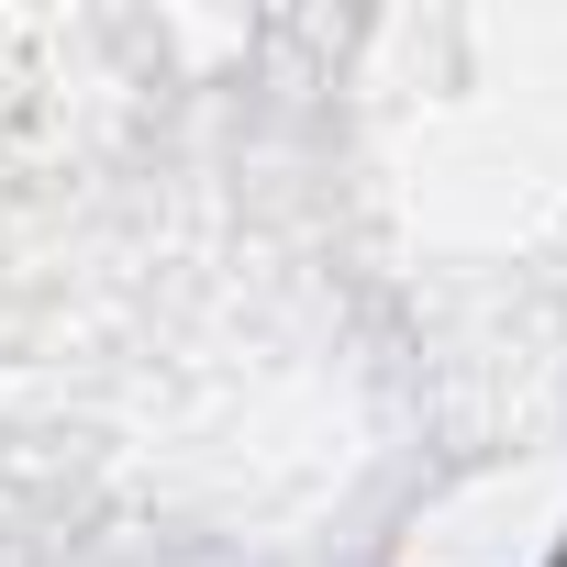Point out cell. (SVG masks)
<instances>
[{
	"instance_id": "cell-1",
	"label": "cell",
	"mask_w": 567,
	"mask_h": 567,
	"mask_svg": "<svg viewBox=\"0 0 567 567\" xmlns=\"http://www.w3.org/2000/svg\"><path fill=\"white\" fill-rule=\"evenodd\" d=\"M556 567H567V556H556Z\"/></svg>"
}]
</instances>
